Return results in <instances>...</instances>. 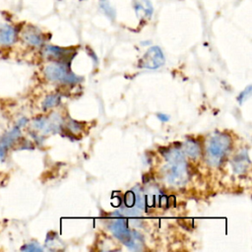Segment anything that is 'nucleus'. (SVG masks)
Returning <instances> with one entry per match:
<instances>
[{
	"mask_svg": "<svg viewBox=\"0 0 252 252\" xmlns=\"http://www.w3.org/2000/svg\"><path fill=\"white\" fill-rule=\"evenodd\" d=\"M16 37H17V32L15 28L8 25L0 26V45L2 46L11 45L15 42Z\"/></svg>",
	"mask_w": 252,
	"mask_h": 252,
	"instance_id": "obj_8",
	"label": "nucleus"
},
{
	"mask_svg": "<svg viewBox=\"0 0 252 252\" xmlns=\"http://www.w3.org/2000/svg\"><path fill=\"white\" fill-rule=\"evenodd\" d=\"M60 101V96L58 94H51V95H48L43 103H42V107L43 109H48L50 107H53L55 105H57Z\"/></svg>",
	"mask_w": 252,
	"mask_h": 252,
	"instance_id": "obj_11",
	"label": "nucleus"
},
{
	"mask_svg": "<svg viewBox=\"0 0 252 252\" xmlns=\"http://www.w3.org/2000/svg\"><path fill=\"white\" fill-rule=\"evenodd\" d=\"M4 145H0V158H3L5 157V151H4Z\"/></svg>",
	"mask_w": 252,
	"mask_h": 252,
	"instance_id": "obj_15",
	"label": "nucleus"
},
{
	"mask_svg": "<svg viewBox=\"0 0 252 252\" xmlns=\"http://www.w3.org/2000/svg\"><path fill=\"white\" fill-rule=\"evenodd\" d=\"M22 250H27V251H39L41 248L37 246L36 244H27L22 248Z\"/></svg>",
	"mask_w": 252,
	"mask_h": 252,
	"instance_id": "obj_13",
	"label": "nucleus"
},
{
	"mask_svg": "<svg viewBox=\"0 0 252 252\" xmlns=\"http://www.w3.org/2000/svg\"><path fill=\"white\" fill-rule=\"evenodd\" d=\"M100 7L102 9V11L109 17V18H113L115 15L114 10L111 8L108 0H101L100 1Z\"/></svg>",
	"mask_w": 252,
	"mask_h": 252,
	"instance_id": "obj_12",
	"label": "nucleus"
},
{
	"mask_svg": "<svg viewBox=\"0 0 252 252\" xmlns=\"http://www.w3.org/2000/svg\"><path fill=\"white\" fill-rule=\"evenodd\" d=\"M22 38L27 44L32 46H40L43 41V38L40 32L36 29L32 27L26 28L22 32Z\"/></svg>",
	"mask_w": 252,
	"mask_h": 252,
	"instance_id": "obj_7",
	"label": "nucleus"
},
{
	"mask_svg": "<svg viewBox=\"0 0 252 252\" xmlns=\"http://www.w3.org/2000/svg\"><path fill=\"white\" fill-rule=\"evenodd\" d=\"M230 139L227 135L217 134L212 137L208 145V158L212 164L220 163L225 153L228 151Z\"/></svg>",
	"mask_w": 252,
	"mask_h": 252,
	"instance_id": "obj_3",
	"label": "nucleus"
},
{
	"mask_svg": "<svg viewBox=\"0 0 252 252\" xmlns=\"http://www.w3.org/2000/svg\"><path fill=\"white\" fill-rule=\"evenodd\" d=\"M113 234L128 248L132 250H140L142 248V240L139 234L130 230L124 220H117L110 225Z\"/></svg>",
	"mask_w": 252,
	"mask_h": 252,
	"instance_id": "obj_2",
	"label": "nucleus"
},
{
	"mask_svg": "<svg viewBox=\"0 0 252 252\" xmlns=\"http://www.w3.org/2000/svg\"><path fill=\"white\" fill-rule=\"evenodd\" d=\"M135 9L137 11V14L143 12V14L148 18H150L153 14V6L150 0H139L135 4Z\"/></svg>",
	"mask_w": 252,
	"mask_h": 252,
	"instance_id": "obj_10",
	"label": "nucleus"
},
{
	"mask_svg": "<svg viewBox=\"0 0 252 252\" xmlns=\"http://www.w3.org/2000/svg\"><path fill=\"white\" fill-rule=\"evenodd\" d=\"M158 118H159L161 121H167L169 116L168 115H165V114H162V113H158Z\"/></svg>",
	"mask_w": 252,
	"mask_h": 252,
	"instance_id": "obj_14",
	"label": "nucleus"
},
{
	"mask_svg": "<svg viewBox=\"0 0 252 252\" xmlns=\"http://www.w3.org/2000/svg\"><path fill=\"white\" fill-rule=\"evenodd\" d=\"M164 150L165 153H162V155L168 160V163L164 167V174L167 181L174 185L183 184L187 179V170L182 153L177 149L168 150L164 148Z\"/></svg>",
	"mask_w": 252,
	"mask_h": 252,
	"instance_id": "obj_1",
	"label": "nucleus"
},
{
	"mask_svg": "<svg viewBox=\"0 0 252 252\" xmlns=\"http://www.w3.org/2000/svg\"><path fill=\"white\" fill-rule=\"evenodd\" d=\"M45 76L50 81H61L68 84H74L79 82V78L73 74L69 68V64L55 63L50 64L44 69Z\"/></svg>",
	"mask_w": 252,
	"mask_h": 252,
	"instance_id": "obj_4",
	"label": "nucleus"
},
{
	"mask_svg": "<svg viewBox=\"0 0 252 252\" xmlns=\"http://www.w3.org/2000/svg\"><path fill=\"white\" fill-rule=\"evenodd\" d=\"M164 57L158 46H153L145 53L139 62V67L147 69H157L163 65Z\"/></svg>",
	"mask_w": 252,
	"mask_h": 252,
	"instance_id": "obj_5",
	"label": "nucleus"
},
{
	"mask_svg": "<svg viewBox=\"0 0 252 252\" xmlns=\"http://www.w3.org/2000/svg\"><path fill=\"white\" fill-rule=\"evenodd\" d=\"M183 151L191 158H196L200 156L201 150L198 146V144L194 141H186L183 145Z\"/></svg>",
	"mask_w": 252,
	"mask_h": 252,
	"instance_id": "obj_9",
	"label": "nucleus"
},
{
	"mask_svg": "<svg viewBox=\"0 0 252 252\" xmlns=\"http://www.w3.org/2000/svg\"><path fill=\"white\" fill-rule=\"evenodd\" d=\"M44 54L47 57L57 59L60 63L69 64L76 52H73L71 49L61 48L58 46H46L43 50Z\"/></svg>",
	"mask_w": 252,
	"mask_h": 252,
	"instance_id": "obj_6",
	"label": "nucleus"
}]
</instances>
